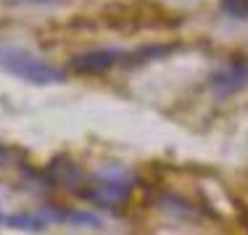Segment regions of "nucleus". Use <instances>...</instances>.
<instances>
[{"instance_id": "obj_1", "label": "nucleus", "mask_w": 248, "mask_h": 235, "mask_svg": "<svg viewBox=\"0 0 248 235\" xmlns=\"http://www.w3.org/2000/svg\"><path fill=\"white\" fill-rule=\"evenodd\" d=\"M0 66L5 72L16 74L19 79L32 82V85H56V82H63V77H66L53 63L43 61L40 56L21 48H0Z\"/></svg>"}, {"instance_id": "obj_2", "label": "nucleus", "mask_w": 248, "mask_h": 235, "mask_svg": "<svg viewBox=\"0 0 248 235\" xmlns=\"http://www.w3.org/2000/svg\"><path fill=\"white\" fill-rule=\"evenodd\" d=\"M122 56H124V53H119V50H93V53H82V56L72 58V69H74V72H82V74H98V72L111 69L114 63H119Z\"/></svg>"}, {"instance_id": "obj_3", "label": "nucleus", "mask_w": 248, "mask_h": 235, "mask_svg": "<svg viewBox=\"0 0 248 235\" xmlns=\"http://www.w3.org/2000/svg\"><path fill=\"white\" fill-rule=\"evenodd\" d=\"M82 196L100 204V206H122L129 196V185L124 180H106V183H100L98 188L82 193Z\"/></svg>"}, {"instance_id": "obj_4", "label": "nucleus", "mask_w": 248, "mask_h": 235, "mask_svg": "<svg viewBox=\"0 0 248 235\" xmlns=\"http://www.w3.org/2000/svg\"><path fill=\"white\" fill-rule=\"evenodd\" d=\"M246 79H248V69L246 66H230L227 72H219L211 82H214V93H217V95H227V93L238 90Z\"/></svg>"}, {"instance_id": "obj_5", "label": "nucleus", "mask_w": 248, "mask_h": 235, "mask_svg": "<svg viewBox=\"0 0 248 235\" xmlns=\"http://www.w3.org/2000/svg\"><path fill=\"white\" fill-rule=\"evenodd\" d=\"M48 177L53 180V183H61V185H69V183H77L79 180V172L72 167L69 161H63V158H58V161H53L50 164V169H48Z\"/></svg>"}, {"instance_id": "obj_6", "label": "nucleus", "mask_w": 248, "mask_h": 235, "mask_svg": "<svg viewBox=\"0 0 248 235\" xmlns=\"http://www.w3.org/2000/svg\"><path fill=\"white\" fill-rule=\"evenodd\" d=\"M5 225L21 227V230H43L45 219L43 217H34V214H14V217H5Z\"/></svg>"}, {"instance_id": "obj_7", "label": "nucleus", "mask_w": 248, "mask_h": 235, "mask_svg": "<svg viewBox=\"0 0 248 235\" xmlns=\"http://www.w3.org/2000/svg\"><path fill=\"white\" fill-rule=\"evenodd\" d=\"M58 217L66 219V222H79V225H93V227L100 225V219H98V217H93V214H72V211H66V214H58Z\"/></svg>"}, {"instance_id": "obj_8", "label": "nucleus", "mask_w": 248, "mask_h": 235, "mask_svg": "<svg viewBox=\"0 0 248 235\" xmlns=\"http://www.w3.org/2000/svg\"><path fill=\"white\" fill-rule=\"evenodd\" d=\"M5 156H8V154H5V148H3V145H0V164L5 161Z\"/></svg>"}, {"instance_id": "obj_9", "label": "nucleus", "mask_w": 248, "mask_h": 235, "mask_svg": "<svg viewBox=\"0 0 248 235\" xmlns=\"http://www.w3.org/2000/svg\"><path fill=\"white\" fill-rule=\"evenodd\" d=\"M34 3H48V0H34Z\"/></svg>"}, {"instance_id": "obj_10", "label": "nucleus", "mask_w": 248, "mask_h": 235, "mask_svg": "<svg viewBox=\"0 0 248 235\" xmlns=\"http://www.w3.org/2000/svg\"><path fill=\"white\" fill-rule=\"evenodd\" d=\"M0 222H3V217H0Z\"/></svg>"}]
</instances>
